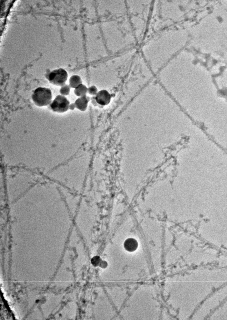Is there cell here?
<instances>
[{"instance_id":"cell-1","label":"cell","mask_w":227,"mask_h":320,"mask_svg":"<svg viewBox=\"0 0 227 320\" xmlns=\"http://www.w3.org/2000/svg\"><path fill=\"white\" fill-rule=\"evenodd\" d=\"M52 98L51 90L45 87L36 88L32 95V98L34 104L40 107L49 105L52 102Z\"/></svg>"},{"instance_id":"cell-2","label":"cell","mask_w":227,"mask_h":320,"mask_svg":"<svg viewBox=\"0 0 227 320\" xmlns=\"http://www.w3.org/2000/svg\"><path fill=\"white\" fill-rule=\"evenodd\" d=\"M68 78L67 72L62 68L53 70L46 76V78L50 83L55 86L61 87L65 84Z\"/></svg>"},{"instance_id":"cell-3","label":"cell","mask_w":227,"mask_h":320,"mask_svg":"<svg viewBox=\"0 0 227 320\" xmlns=\"http://www.w3.org/2000/svg\"><path fill=\"white\" fill-rule=\"evenodd\" d=\"M70 102L65 96L58 95L49 105L50 108L58 113H63L69 109Z\"/></svg>"},{"instance_id":"cell-4","label":"cell","mask_w":227,"mask_h":320,"mask_svg":"<svg viewBox=\"0 0 227 320\" xmlns=\"http://www.w3.org/2000/svg\"><path fill=\"white\" fill-rule=\"evenodd\" d=\"M95 99L99 105L105 106L108 104L110 102L111 96L107 91L103 89L98 92L95 96Z\"/></svg>"},{"instance_id":"cell-5","label":"cell","mask_w":227,"mask_h":320,"mask_svg":"<svg viewBox=\"0 0 227 320\" xmlns=\"http://www.w3.org/2000/svg\"><path fill=\"white\" fill-rule=\"evenodd\" d=\"M90 100V97L86 95L79 97L74 103L75 107L81 111H84L87 108L88 103Z\"/></svg>"},{"instance_id":"cell-6","label":"cell","mask_w":227,"mask_h":320,"mask_svg":"<svg viewBox=\"0 0 227 320\" xmlns=\"http://www.w3.org/2000/svg\"><path fill=\"white\" fill-rule=\"evenodd\" d=\"M137 241L133 238H129L125 240L124 242V246L125 249L128 252H132L135 251L138 247Z\"/></svg>"},{"instance_id":"cell-7","label":"cell","mask_w":227,"mask_h":320,"mask_svg":"<svg viewBox=\"0 0 227 320\" xmlns=\"http://www.w3.org/2000/svg\"><path fill=\"white\" fill-rule=\"evenodd\" d=\"M69 84L71 88L74 89L82 84V81L80 77L78 75H74L69 78Z\"/></svg>"},{"instance_id":"cell-8","label":"cell","mask_w":227,"mask_h":320,"mask_svg":"<svg viewBox=\"0 0 227 320\" xmlns=\"http://www.w3.org/2000/svg\"><path fill=\"white\" fill-rule=\"evenodd\" d=\"M88 88L83 83L80 84L74 90V94L78 97L86 95L88 92Z\"/></svg>"},{"instance_id":"cell-9","label":"cell","mask_w":227,"mask_h":320,"mask_svg":"<svg viewBox=\"0 0 227 320\" xmlns=\"http://www.w3.org/2000/svg\"><path fill=\"white\" fill-rule=\"evenodd\" d=\"M70 88L69 85L65 84L61 87L59 92L61 95L64 96L68 95L69 94Z\"/></svg>"},{"instance_id":"cell-10","label":"cell","mask_w":227,"mask_h":320,"mask_svg":"<svg viewBox=\"0 0 227 320\" xmlns=\"http://www.w3.org/2000/svg\"><path fill=\"white\" fill-rule=\"evenodd\" d=\"M98 92V89L95 86L92 85L88 88V92L92 96H95Z\"/></svg>"},{"instance_id":"cell-11","label":"cell","mask_w":227,"mask_h":320,"mask_svg":"<svg viewBox=\"0 0 227 320\" xmlns=\"http://www.w3.org/2000/svg\"><path fill=\"white\" fill-rule=\"evenodd\" d=\"M100 260L101 259L99 256H95L92 258L91 262L93 266H97L99 265Z\"/></svg>"},{"instance_id":"cell-12","label":"cell","mask_w":227,"mask_h":320,"mask_svg":"<svg viewBox=\"0 0 227 320\" xmlns=\"http://www.w3.org/2000/svg\"><path fill=\"white\" fill-rule=\"evenodd\" d=\"M90 100L91 101V102L93 106H98L99 105L95 99V96H93L90 97Z\"/></svg>"},{"instance_id":"cell-13","label":"cell","mask_w":227,"mask_h":320,"mask_svg":"<svg viewBox=\"0 0 227 320\" xmlns=\"http://www.w3.org/2000/svg\"><path fill=\"white\" fill-rule=\"evenodd\" d=\"M76 107L74 103L70 104L69 107V109L73 110Z\"/></svg>"}]
</instances>
